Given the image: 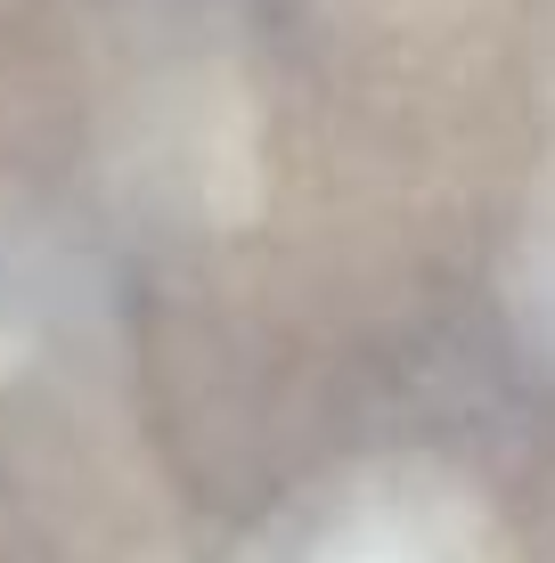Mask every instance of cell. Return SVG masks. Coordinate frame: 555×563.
<instances>
[{
  "label": "cell",
  "instance_id": "1",
  "mask_svg": "<svg viewBox=\"0 0 555 563\" xmlns=\"http://www.w3.org/2000/svg\"><path fill=\"white\" fill-rule=\"evenodd\" d=\"M482 522L442 482H385L328 531L319 563H482Z\"/></svg>",
  "mask_w": 555,
  "mask_h": 563
}]
</instances>
